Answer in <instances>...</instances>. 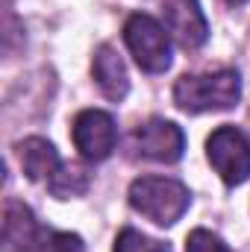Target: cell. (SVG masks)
Returning a JSON list of instances; mask_svg holds the SVG:
<instances>
[{
    "instance_id": "obj_13",
    "label": "cell",
    "mask_w": 250,
    "mask_h": 252,
    "mask_svg": "<svg viewBox=\"0 0 250 252\" xmlns=\"http://www.w3.org/2000/svg\"><path fill=\"white\" fill-rule=\"evenodd\" d=\"M115 252H171L162 241H153L135 229H124L118 238H115Z\"/></svg>"
},
{
    "instance_id": "obj_10",
    "label": "cell",
    "mask_w": 250,
    "mask_h": 252,
    "mask_svg": "<svg viewBox=\"0 0 250 252\" xmlns=\"http://www.w3.org/2000/svg\"><path fill=\"white\" fill-rule=\"evenodd\" d=\"M18 161H21V170L30 182H42V179H50L56 170H59V153L56 147L47 141V138H27L18 144Z\"/></svg>"
},
{
    "instance_id": "obj_9",
    "label": "cell",
    "mask_w": 250,
    "mask_h": 252,
    "mask_svg": "<svg viewBox=\"0 0 250 252\" xmlns=\"http://www.w3.org/2000/svg\"><path fill=\"white\" fill-rule=\"evenodd\" d=\"M91 76L100 88V94L112 103H121L129 91V76H126V64L118 56V50L112 44H100L94 50V62H91Z\"/></svg>"
},
{
    "instance_id": "obj_14",
    "label": "cell",
    "mask_w": 250,
    "mask_h": 252,
    "mask_svg": "<svg viewBox=\"0 0 250 252\" xmlns=\"http://www.w3.org/2000/svg\"><path fill=\"white\" fill-rule=\"evenodd\" d=\"M186 252H233V250L218 235H212L206 229H194L186 241Z\"/></svg>"
},
{
    "instance_id": "obj_12",
    "label": "cell",
    "mask_w": 250,
    "mask_h": 252,
    "mask_svg": "<svg viewBox=\"0 0 250 252\" xmlns=\"http://www.w3.org/2000/svg\"><path fill=\"white\" fill-rule=\"evenodd\" d=\"M30 252H85V244L80 235L56 232V229H42Z\"/></svg>"
},
{
    "instance_id": "obj_11",
    "label": "cell",
    "mask_w": 250,
    "mask_h": 252,
    "mask_svg": "<svg viewBox=\"0 0 250 252\" xmlns=\"http://www.w3.org/2000/svg\"><path fill=\"white\" fill-rule=\"evenodd\" d=\"M47 188L56 199H71V196H83L88 190V170L77 161H65L59 170L47 179Z\"/></svg>"
},
{
    "instance_id": "obj_15",
    "label": "cell",
    "mask_w": 250,
    "mask_h": 252,
    "mask_svg": "<svg viewBox=\"0 0 250 252\" xmlns=\"http://www.w3.org/2000/svg\"><path fill=\"white\" fill-rule=\"evenodd\" d=\"M230 6H242V3H248V0H227Z\"/></svg>"
},
{
    "instance_id": "obj_5",
    "label": "cell",
    "mask_w": 250,
    "mask_h": 252,
    "mask_svg": "<svg viewBox=\"0 0 250 252\" xmlns=\"http://www.w3.org/2000/svg\"><path fill=\"white\" fill-rule=\"evenodd\" d=\"M71 135H74V147L80 150V156L85 161H103V158H109L112 150H115V144H118L115 118L109 112H100V109L80 112L74 118Z\"/></svg>"
},
{
    "instance_id": "obj_1",
    "label": "cell",
    "mask_w": 250,
    "mask_h": 252,
    "mask_svg": "<svg viewBox=\"0 0 250 252\" xmlns=\"http://www.w3.org/2000/svg\"><path fill=\"white\" fill-rule=\"evenodd\" d=\"M242 100V76L230 67L212 73H186L174 85V103L191 112H227Z\"/></svg>"
},
{
    "instance_id": "obj_6",
    "label": "cell",
    "mask_w": 250,
    "mask_h": 252,
    "mask_svg": "<svg viewBox=\"0 0 250 252\" xmlns=\"http://www.w3.org/2000/svg\"><path fill=\"white\" fill-rule=\"evenodd\" d=\"M132 150L150 161L174 164L183 158L186 150V135L183 129L165 118H150L132 129Z\"/></svg>"
},
{
    "instance_id": "obj_7",
    "label": "cell",
    "mask_w": 250,
    "mask_h": 252,
    "mask_svg": "<svg viewBox=\"0 0 250 252\" xmlns=\"http://www.w3.org/2000/svg\"><path fill=\"white\" fill-rule=\"evenodd\" d=\"M156 3H159L165 30L180 47L197 50L209 38V24L197 0H156Z\"/></svg>"
},
{
    "instance_id": "obj_2",
    "label": "cell",
    "mask_w": 250,
    "mask_h": 252,
    "mask_svg": "<svg viewBox=\"0 0 250 252\" xmlns=\"http://www.w3.org/2000/svg\"><path fill=\"white\" fill-rule=\"evenodd\" d=\"M129 205L156 226H174L191 205V193L183 182L168 176H141L129 185Z\"/></svg>"
},
{
    "instance_id": "obj_8",
    "label": "cell",
    "mask_w": 250,
    "mask_h": 252,
    "mask_svg": "<svg viewBox=\"0 0 250 252\" xmlns=\"http://www.w3.org/2000/svg\"><path fill=\"white\" fill-rule=\"evenodd\" d=\"M39 232H42V226H39L33 208L18 199H9L3 208V232H0L3 252H30Z\"/></svg>"
},
{
    "instance_id": "obj_4",
    "label": "cell",
    "mask_w": 250,
    "mask_h": 252,
    "mask_svg": "<svg viewBox=\"0 0 250 252\" xmlns=\"http://www.w3.org/2000/svg\"><path fill=\"white\" fill-rule=\"evenodd\" d=\"M206 156L224 185L236 188L250 179V141L239 126H218L206 141Z\"/></svg>"
},
{
    "instance_id": "obj_3",
    "label": "cell",
    "mask_w": 250,
    "mask_h": 252,
    "mask_svg": "<svg viewBox=\"0 0 250 252\" xmlns=\"http://www.w3.org/2000/svg\"><path fill=\"white\" fill-rule=\"evenodd\" d=\"M124 44L147 73H165L171 67V32L156 18L135 12L124 24Z\"/></svg>"
}]
</instances>
